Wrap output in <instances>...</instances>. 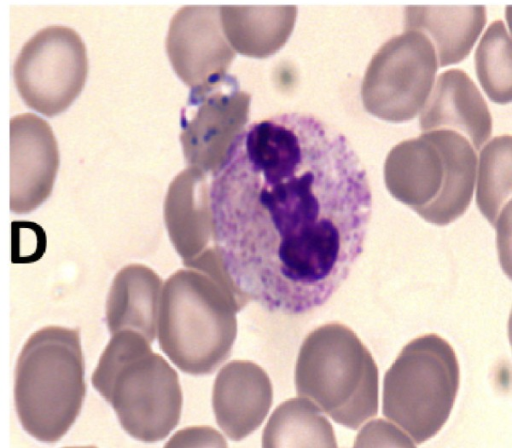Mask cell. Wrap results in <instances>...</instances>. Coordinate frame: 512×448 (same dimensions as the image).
Returning a JSON list of instances; mask_svg holds the SVG:
<instances>
[{
	"mask_svg": "<svg viewBox=\"0 0 512 448\" xmlns=\"http://www.w3.org/2000/svg\"><path fill=\"white\" fill-rule=\"evenodd\" d=\"M212 235L241 308L307 313L347 279L372 214L348 139L305 113L254 121L232 140L209 189Z\"/></svg>",
	"mask_w": 512,
	"mask_h": 448,
	"instance_id": "6da1fadb",
	"label": "cell"
},
{
	"mask_svg": "<svg viewBox=\"0 0 512 448\" xmlns=\"http://www.w3.org/2000/svg\"><path fill=\"white\" fill-rule=\"evenodd\" d=\"M79 331L49 326L24 344L15 368L14 401L23 429L44 443L59 441L85 397Z\"/></svg>",
	"mask_w": 512,
	"mask_h": 448,
	"instance_id": "7a4b0ae2",
	"label": "cell"
},
{
	"mask_svg": "<svg viewBox=\"0 0 512 448\" xmlns=\"http://www.w3.org/2000/svg\"><path fill=\"white\" fill-rule=\"evenodd\" d=\"M295 385L300 397L349 429L377 414V366L344 324H324L308 334L299 351Z\"/></svg>",
	"mask_w": 512,
	"mask_h": 448,
	"instance_id": "3957f363",
	"label": "cell"
},
{
	"mask_svg": "<svg viewBox=\"0 0 512 448\" xmlns=\"http://www.w3.org/2000/svg\"><path fill=\"white\" fill-rule=\"evenodd\" d=\"M141 336L131 331L113 333L92 383L129 434L157 441L176 426L181 393L174 370L152 353Z\"/></svg>",
	"mask_w": 512,
	"mask_h": 448,
	"instance_id": "277c9868",
	"label": "cell"
},
{
	"mask_svg": "<svg viewBox=\"0 0 512 448\" xmlns=\"http://www.w3.org/2000/svg\"><path fill=\"white\" fill-rule=\"evenodd\" d=\"M233 293L206 276L179 271L163 290L161 349L184 372L207 374L229 355L236 334Z\"/></svg>",
	"mask_w": 512,
	"mask_h": 448,
	"instance_id": "5b68a950",
	"label": "cell"
},
{
	"mask_svg": "<svg viewBox=\"0 0 512 448\" xmlns=\"http://www.w3.org/2000/svg\"><path fill=\"white\" fill-rule=\"evenodd\" d=\"M460 371L451 345L437 334L406 344L383 381V415L415 445L446 423L459 388Z\"/></svg>",
	"mask_w": 512,
	"mask_h": 448,
	"instance_id": "8992f818",
	"label": "cell"
},
{
	"mask_svg": "<svg viewBox=\"0 0 512 448\" xmlns=\"http://www.w3.org/2000/svg\"><path fill=\"white\" fill-rule=\"evenodd\" d=\"M87 74L84 42L74 29L62 25L39 30L23 45L13 66L21 99L46 117L57 116L71 106Z\"/></svg>",
	"mask_w": 512,
	"mask_h": 448,
	"instance_id": "52a82bcc",
	"label": "cell"
},
{
	"mask_svg": "<svg viewBox=\"0 0 512 448\" xmlns=\"http://www.w3.org/2000/svg\"><path fill=\"white\" fill-rule=\"evenodd\" d=\"M435 47L428 36L405 30L373 56L362 83L365 109L385 120L412 119L425 105L437 71Z\"/></svg>",
	"mask_w": 512,
	"mask_h": 448,
	"instance_id": "ba28073f",
	"label": "cell"
},
{
	"mask_svg": "<svg viewBox=\"0 0 512 448\" xmlns=\"http://www.w3.org/2000/svg\"><path fill=\"white\" fill-rule=\"evenodd\" d=\"M59 167L49 123L33 113L10 119V210L27 214L50 196Z\"/></svg>",
	"mask_w": 512,
	"mask_h": 448,
	"instance_id": "9c48e42d",
	"label": "cell"
},
{
	"mask_svg": "<svg viewBox=\"0 0 512 448\" xmlns=\"http://www.w3.org/2000/svg\"><path fill=\"white\" fill-rule=\"evenodd\" d=\"M166 50L175 71L187 84L222 74L234 51L223 34L219 6L179 9L169 25Z\"/></svg>",
	"mask_w": 512,
	"mask_h": 448,
	"instance_id": "30bf717a",
	"label": "cell"
},
{
	"mask_svg": "<svg viewBox=\"0 0 512 448\" xmlns=\"http://www.w3.org/2000/svg\"><path fill=\"white\" fill-rule=\"evenodd\" d=\"M485 23L483 5H410L404 9L405 30H417L431 37L441 67L466 58Z\"/></svg>",
	"mask_w": 512,
	"mask_h": 448,
	"instance_id": "8fae6325",
	"label": "cell"
},
{
	"mask_svg": "<svg viewBox=\"0 0 512 448\" xmlns=\"http://www.w3.org/2000/svg\"><path fill=\"white\" fill-rule=\"evenodd\" d=\"M223 34L238 53L264 58L277 52L289 39L297 6H219Z\"/></svg>",
	"mask_w": 512,
	"mask_h": 448,
	"instance_id": "7c38bea8",
	"label": "cell"
},
{
	"mask_svg": "<svg viewBox=\"0 0 512 448\" xmlns=\"http://www.w3.org/2000/svg\"><path fill=\"white\" fill-rule=\"evenodd\" d=\"M482 128L490 134L487 105L469 76L460 70L442 73L420 117L422 131L437 126Z\"/></svg>",
	"mask_w": 512,
	"mask_h": 448,
	"instance_id": "4fadbf2b",
	"label": "cell"
},
{
	"mask_svg": "<svg viewBox=\"0 0 512 448\" xmlns=\"http://www.w3.org/2000/svg\"><path fill=\"white\" fill-rule=\"evenodd\" d=\"M262 372L256 366L248 384L243 377H236V383L224 367L218 374L214 389L216 419L232 439L239 440L253 431L269 410L272 390L267 375L253 381Z\"/></svg>",
	"mask_w": 512,
	"mask_h": 448,
	"instance_id": "5bb4252c",
	"label": "cell"
},
{
	"mask_svg": "<svg viewBox=\"0 0 512 448\" xmlns=\"http://www.w3.org/2000/svg\"><path fill=\"white\" fill-rule=\"evenodd\" d=\"M159 278L148 287L128 288L124 278H115L107 301V323L110 332L134 327L151 342L155 336L157 301L159 296Z\"/></svg>",
	"mask_w": 512,
	"mask_h": 448,
	"instance_id": "9a60e30c",
	"label": "cell"
},
{
	"mask_svg": "<svg viewBox=\"0 0 512 448\" xmlns=\"http://www.w3.org/2000/svg\"><path fill=\"white\" fill-rule=\"evenodd\" d=\"M309 441L310 446H337L332 426L308 399H290L273 413L264 430L263 446L270 441Z\"/></svg>",
	"mask_w": 512,
	"mask_h": 448,
	"instance_id": "2e32d148",
	"label": "cell"
},
{
	"mask_svg": "<svg viewBox=\"0 0 512 448\" xmlns=\"http://www.w3.org/2000/svg\"><path fill=\"white\" fill-rule=\"evenodd\" d=\"M476 72L486 94L497 103L511 100V40L500 20L484 33L475 55Z\"/></svg>",
	"mask_w": 512,
	"mask_h": 448,
	"instance_id": "e0dca14e",
	"label": "cell"
}]
</instances>
